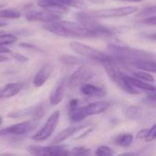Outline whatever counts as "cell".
<instances>
[{
	"label": "cell",
	"mask_w": 156,
	"mask_h": 156,
	"mask_svg": "<svg viewBox=\"0 0 156 156\" xmlns=\"http://www.w3.org/2000/svg\"><path fill=\"white\" fill-rule=\"evenodd\" d=\"M144 140L146 142H152L156 140V123L150 129H145V136Z\"/></svg>",
	"instance_id": "30"
},
{
	"label": "cell",
	"mask_w": 156,
	"mask_h": 156,
	"mask_svg": "<svg viewBox=\"0 0 156 156\" xmlns=\"http://www.w3.org/2000/svg\"><path fill=\"white\" fill-rule=\"evenodd\" d=\"M35 109H36V105L12 112L7 116L9 118H12V119H20V118H24V117H27V116H29V115L32 116L34 112H35Z\"/></svg>",
	"instance_id": "20"
},
{
	"label": "cell",
	"mask_w": 156,
	"mask_h": 156,
	"mask_svg": "<svg viewBox=\"0 0 156 156\" xmlns=\"http://www.w3.org/2000/svg\"><path fill=\"white\" fill-rule=\"evenodd\" d=\"M25 18L29 21V22H43L45 24L48 23H52V22H57L61 20V16L53 14L48 11H35V10H30L27 11L25 14Z\"/></svg>",
	"instance_id": "10"
},
{
	"label": "cell",
	"mask_w": 156,
	"mask_h": 156,
	"mask_svg": "<svg viewBox=\"0 0 156 156\" xmlns=\"http://www.w3.org/2000/svg\"><path fill=\"white\" fill-rule=\"evenodd\" d=\"M46 112H47V107L45 103H40L38 105H36V109L32 115V119L39 122L44 117Z\"/></svg>",
	"instance_id": "26"
},
{
	"label": "cell",
	"mask_w": 156,
	"mask_h": 156,
	"mask_svg": "<svg viewBox=\"0 0 156 156\" xmlns=\"http://www.w3.org/2000/svg\"><path fill=\"white\" fill-rule=\"evenodd\" d=\"M113 150L109 146H100L95 151V156H113Z\"/></svg>",
	"instance_id": "29"
},
{
	"label": "cell",
	"mask_w": 156,
	"mask_h": 156,
	"mask_svg": "<svg viewBox=\"0 0 156 156\" xmlns=\"http://www.w3.org/2000/svg\"><path fill=\"white\" fill-rule=\"evenodd\" d=\"M133 77H134V78H136V79H139V80H141L149 82V83H152V82L154 81V78L149 72L143 71V70L134 72L133 75Z\"/></svg>",
	"instance_id": "28"
},
{
	"label": "cell",
	"mask_w": 156,
	"mask_h": 156,
	"mask_svg": "<svg viewBox=\"0 0 156 156\" xmlns=\"http://www.w3.org/2000/svg\"><path fill=\"white\" fill-rule=\"evenodd\" d=\"M118 1H122V2H129V3H140V2H143L144 0H118Z\"/></svg>",
	"instance_id": "39"
},
{
	"label": "cell",
	"mask_w": 156,
	"mask_h": 156,
	"mask_svg": "<svg viewBox=\"0 0 156 156\" xmlns=\"http://www.w3.org/2000/svg\"><path fill=\"white\" fill-rule=\"evenodd\" d=\"M59 117H60V112L59 111H55L50 114V116L48 118L47 122L45 124L34 134L31 139L36 141V142H44L48 140L55 132L58 123L59 122Z\"/></svg>",
	"instance_id": "7"
},
{
	"label": "cell",
	"mask_w": 156,
	"mask_h": 156,
	"mask_svg": "<svg viewBox=\"0 0 156 156\" xmlns=\"http://www.w3.org/2000/svg\"><path fill=\"white\" fill-rule=\"evenodd\" d=\"M27 151L31 156H68L69 154L68 146L60 144H51L48 146L31 144L27 147Z\"/></svg>",
	"instance_id": "6"
},
{
	"label": "cell",
	"mask_w": 156,
	"mask_h": 156,
	"mask_svg": "<svg viewBox=\"0 0 156 156\" xmlns=\"http://www.w3.org/2000/svg\"><path fill=\"white\" fill-rule=\"evenodd\" d=\"M133 135L131 133H121L113 138V143L121 147H129L133 142Z\"/></svg>",
	"instance_id": "19"
},
{
	"label": "cell",
	"mask_w": 156,
	"mask_h": 156,
	"mask_svg": "<svg viewBox=\"0 0 156 156\" xmlns=\"http://www.w3.org/2000/svg\"><path fill=\"white\" fill-rule=\"evenodd\" d=\"M3 33H5V31H4V30H0V35L3 34Z\"/></svg>",
	"instance_id": "44"
},
{
	"label": "cell",
	"mask_w": 156,
	"mask_h": 156,
	"mask_svg": "<svg viewBox=\"0 0 156 156\" xmlns=\"http://www.w3.org/2000/svg\"><path fill=\"white\" fill-rule=\"evenodd\" d=\"M154 16H156V5L145 6L136 15V17L140 18L141 20H144Z\"/></svg>",
	"instance_id": "22"
},
{
	"label": "cell",
	"mask_w": 156,
	"mask_h": 156,
	"mask_svg": "<svg viewBox=\"0 0 156 156\" xmlns=\"http://www.w3.org/2000/svg\"><path fill=\"white\" fill-rule=\"evenodd\" d=\"M144 37H145L148 40L155 41L156 42V32H154V33H149V34H144Z\"/></svg>",
	"instance_id": "34"
},
{
	"label": "cell",
	"mask_w": 156,
	"mask_h": 156,
	"mask_svg": "<svg viewBox=\"0 0 156 156\" xmlns=\"http://www.w3.org/2000/svg\"><path fill=\"white\" fill-rule=\"evenodd\" d=\"M141 24L147 25V26H156V16L150 17L144 20H141Z\"/></svg>",
	"instance_id": "33"
},
{
	"label": "cell",
	"mask_w": 156,
	"mask_h": 156,
	"mask_svg": "<svg viewBox=\"0 0 156 156\" xmlns=\"http://www.w3.org/2000/svg\"><path fill=\"white\" fill-rule=\"evenodd\" d=\"M90 150L84 146H78L73 148L71 151H69V154L68 156H90Z\"/></svg>",
	"instance_id": "27"
},
{
	"label": "cell",
	"mask_w": 156,
	"mask_h": 156,
	"mask_svg": "<svg viewBox=\"0 0 156 156\" xmlns=\"http://www.w3.org/2000/svg\"><path fill=\"white\" fill-rule=\"evenodd\" d=\"M127 77V80L134 87L136 88L137 90H144L146 92H156V86L149 83V82H146V81H144V80H141L139 79H136L133 76H128L126 75Z\"/></svg>",
	"instance_id": "17"
},
{
	"label": "cell",
	"mask_w": 156,
	"mask_h": 156,
	"mask_svg": "<svg viewBox=\"0 0 156 156\" xmlns=\"http://www.w3.org/2000/svg\"><path fill=\"white\" fill-rule=\"evenodd\" d=\"M4 6H5L4 5H1V4H0V8H2V7H4Z\"/></svg>",
	"instance_id": "45"
},
{
	"label": "cell",
	"mask_w": 156,
	"mask_h": 156,
	"mask_svg": "<svg viewBox=\"0 0 156 156\" xmlns=\"http://www.w3.org/2000/svg\"><path fill=\"white\" fill-rule=\"evenodd\" d=\"M12 58L14 59H16V61L21 62V63H25V62H27L29 60V58L27 56L20 54V53H12Z\"/></svg>",
	"instance_id": "32"
},
{
	"label": "cell",
	"mask_w": 156,
	"mask_h": 156,
	"mask_svg": "<svg viewBox=\"0 0 156 156\" xmlns=\"http://www.w3.org/2000/svg\"><path fill=\"white\" fill-rule=\"evenodd\" d=\"M111 106V103L107 101H98L91 102L86 106H76L69 108V117L71 122H78L89 116L98 115L105 112Z\"/></svg>",
	"instance_id": "3"
},
{
	"label": "cell",
	"mask_w": 156,
	"mask_h": 156,
	"mask_svg": "<svg viewBox=\"0 0 156 156\" xmlns=\"http://www.w3.org/2000/svg\"><path fill=\"white\" fill-rule=\"evenodd\" d=\"M37 5L40 6L43 10L57 14L59 16H62L63 14H66L69 12V8L56 2L53 0H38L37 1Z\"/></svg>",
	"instance_id": "13"
},
{
	"label": "cell",
	"mask_w": 156,
	"mask_h": 156,
	"mask_svg": "<svg viewBox=\"0 0 156 156\" xmlns=\"http://www.w3.org/2000/svg\"><path fill=\"white\" fill-rule=\"evenodd\" d=\"M94 129H95V124H85L72 136V138L74 140H79V139L84 138L88 134H90Z\"/></svg>",
	"instance_id": "24"
},
{
	"label": "cell",
	"mask_w": 156,
	"mask_h": 156,
	"mask_svg": "<svg viewBox=\"0 0 156 156\" xmlns=\"http://www.w3.org/2000/svg\"><path fill=\"white\" fill-rule=\"evenodd\" d=\"M54 70V66L50 63H45L41 68L37 70V72L35 74L32 83L35 88H40L42 87L48 80L50 78Z\"/></svg>",
	"instance_id": "11"
},
{
	"label": "cell",
	"mask_w": 156,
	"mask_h": 156,
	"mask_svg": "<svg viewBox=\"0 0 156 156\" xmlns=\"http://www.w3.org/2000/svg\"><path fill=\"white\" fill-rule=\"evenodd\" d=\"M94 75L95 73L91 69L86 66H80L68 79V88L70 90H74L78 87L80 88L83 84L88 83Z\"/></svg>",
	"instance_id": "8"
},
{
	"label": "cell",
	"mask_w": 156,
	"mask_h": 156,
	"mask_svg": "<svg viewBox=\"0 0 156 156\" xmlns=\"http://www.w3.org/2000/svg\"><path fill=\"white\" fill-rule=\"evenodd\" d=\"M2 122H3V119H2V117H1V115H0V125L2 124Z\"/></svg>",
	"instance_id": "43"
},
{
	"label": "cell",
	"mask_w": 156,
	"mask_h": 156,
	"mask_svg": "<svg viewBox=\"0 0 156 156\" xmlns=\"http://www.w3.org/2000/svg\"><path fill=\"white\" fill-rule=\"evenodd\" d=\"M17 41V37L15 34L10 33H3L0 35V46H8L15 44Z\"/></svg>",
	"instance_id": "25"
},
{
	"label": "cell",
	"mask_w": 156,
	"mask_h": 156,
	"mask_svg": "<svg viewBox=\"0 0 156 156\" xmlns=\"http://www.w3.org/2000/svg\"><path fill=\"white\" fill-rule=\"evenodd\" d=\"M69 46L70 49L73 52H75L76 54H78L85 58H88L90 60L99 62L101 64L112 58V57L110 54L101 51L93 47L80 43L79 41H71L69 44Z\"/></svg>",
	"instance_id": "4"
},
{
	"label": "cell",
	"mask_w": 156,
	"mask_h": 156,
	"mask_svg": "<svg viewBox=\"0 0 156 156\" xmlns=\"http://www.w3.org/2000/svg\"><path fill=\"white\" fill-rule=\"evenodd\" d=\"M24 87L22 82H13L8 83L0 90V99L11 98L18 94Z\"/></svg>",
	"instance_id": "15"
},
{
	"label": "cell",
	"mask_w": 156,
	"mask_h": 156,
	"mask_svg": "<svg viewBox=\"0 0 156 156\" xmlns=\"http://www.w3.org/2000/svg\"><path fill=\"white\" fill-rule=\"evenodd\" d=\"M0 156H16L14 154H1Z\"/></svg>",
	"instance_id": "42"
},
{
	"label": "cell",
	"mask_w": 156,
	"mask_h": 156,
	"mask_svg": "<svg viewBox=\"0 0 156 156\" xmlns=\"http://www.w3.org/2000/svg\"><path fill=\"white\" fill-rule=\"evenodd\" d=\"M59 61L66 65V66H73V65H80V64H83L84 61L82 59H80V58H76L74 56H70V55H62L59 57Z\"/></svg>",
	"instance_id": "23"
},
{
	"label": "cell",
	"mask_w": 156,
	"mask_h": 156,
	"mask_svg": "<svg viewBox=\"0 0 156 156\" xmlns=\"http://www.w3.org/2000/svg\"><path fill=\"white\" fill-rule=\"evenodd\" d=\"M139 70L156 73V60H140L131 64Z\"/></svg>",
	"instance_id": "18"
},
{
	"label": "cell",
	"mask_w": 156,
	"mask_h": 156,
	"mask_svg": "<svg viewBox=\"0 0 156 156\" xmlns=\"http://www.w3.org/2000/svg\"><path fill=\"white\" fill-rule=\"evenodd\" d=\"M66 87H68V79H62L56 84V86L53 88L52 91L49 94L50 105L56 106L62 101L65 95Z\"/></svg>",
	"instance_id": "12"
},
{
	"label": "cell",
	"mask_w": 156,
	"mask_h": 156,
	"mask_svg": "<svg viewBox=\"0 0 156 156\" xmlns=\"http://www.w3.org/2000/svg\"><path fill=\"white\" fill-rule=\"evenodd\" d=\"M148 105L156 108V92H147V96L144 100Z\"/></svg>",
	"instance_id": "31"
},
{
	"label": "cell",
	"mask_w": 156,
	"mask_h": 156,
	"mask_svg": "<svg viewBox=\"0 0 156 156\" xmlns=\"http://www.w3.org/2000/svg\"><path fill=\"white\" fill-rule=\"evenodd\" d=\"M19 46L23 47V48H35V46H33L31 44H28V43H21Z\"/></svg>",
	"instance_id": "37"
},
{
	"label": "cell",
	"mask_w": 156,
	"mask_h": 156,
	"mask_svg": "<svg viewBox=\"0 0 156 156\" xmlns=\"http://www.w3.org/2000/svg\"><path fill=\"white\" fill-rule=\"evenodd\" d=\"M12 53L11 49L5 47V46H0V55H3V54H10Z\"/></svg>",
	"instance_id": "36"
},
{
	"label": "cell",
	"mask_w": 156,
	"mask_h": 156,
	"mask_svg": "<svg viewBox=\"0 0 156 156\" xmlns=\"http://www.w3.org/2000/svg\"><path fill=\"white\" fill-rule=\"evenodd\" d=\"M8 60V58L5 57V56H4V55H0V63H2V62H5V61H7Z\"/></svg>",
	"instance_id": "40"
},
{
	"label": "cell",
	"mask_w": 156,
	"mask_h": 156,
	"mask_svg": "<svg viewBox=\"0 0 156 156\" xmlns=\"http://www.w3.org/2000/svg\"><path fill=\"white\" fill-rule=\"evenodd\" d=\"M21 16V13L14 8L0 9V19H17Z\"/></svg>",
	"instance_id": "21"
},
{
	"label": "cell",
	"mask_w": 156,
	"mask_h": 156,
	"mask_svg": "<svg viewBox=\"0 0 156 156\" xmlns=\"http://www.w3.org/2000/svg\"><path fill=\"white\" fill-rule=\"evenodd\" d=\"M80 89V92L89 98H103L106 95V91L102 88L90 83L83 84Z\"/></svg>",
	"instance_id": "14"
},
{
	"label": "cell",
	"mask_w": 156,
	"mask_h": 156,
	"mask_svg": "<svg viewBox=\"0 0 156 156\" xmlns=\"http://www.w3.org/2000/svg\"><path fill=\"white\" fill-rule=\"evenodd\" d=\"M83 125H79V126H71L68 127L61 132H59L51 141V144H58L61 142H64L65 140L69 139V137H72Z\"/></svg>",
	"instance_id": "16"
},
{
	"label": "cell",
	"mask_w": 156,
	"mask_h": 156,
	"mask_svg": "<svg viewBox=\"0 0 156 156\" xmlns=\"http://www.w3.org/2000/svg\"><path fill=\"white\" fill-rule=\"evenodd\" d=\"M16 33H18V34H20V35H22V36L27 37V36H29L30 34H32L33 31H30V30H28V29L24 28V29H20V30L16 31Z\"/></svg>",
	"instance_id": "35"
},
{
	"label": "cell",
	"mask_w": 156,
	"mask_h": 156,
	"mask_svg": "<svg viewBox=\"0 0 156 156\" xmlns=\"http://www.w3.org/2000/svg\"><path fill=\"white\" fill-rule=\"evenodd\" d=\"M139 11L138 6H123V7H115V8H105V9H98V10H88L85 13L94 18H114V17H123L130 16L132 14H135Z\"/></svg>",
	"instance_id": "5"
},
{
	"label": "cell",
	"mask_w": 156,
	"mask_h": 156,
	"mask_svg": "<svg viewBox=\"0 0 156 156\" xmlns=\"http://www.w3.org/2000/svg\"><path fill=\"white\" fill-rule=\"evenodd\" d=\"M137 154L136 153H124V154H119L117 156H136Z\"/></svg>",
	"instance_id": "38"
},
{
	"label": "cell",
	"mask_w": 156,
	"mask_h": 156,
	"mask_svg": "<svg viewBox=\"0 0 156 156\" xmlns=\"http://www.w3.org/2000/svg\"><path fill=\"white\" fill-rule=\"evenodd\" d=\"M6 26H7V23L6 22L0 20V27H6Z\"/></svg>",
	"instance_id": "41"
},
{
	"label": "cell",
	"mask_w": 156,
	"mask_h": 156,
	"mask_svg": "<svg viewBox=\"0 0 156 156\" xmlns=\"http://www.w3.org/2000/svg\"><path fill=\"white\" fill-rule=\"evenodd\" d=\"M107 48L110 55L120 63L132 64L140 60H156L155 54L144 49L115 44H109Z\"/></svg>",
	"instance_id": "1"
},
{
	"label": "cell",
	"mask_w": 156,
	"mask_h": 156,
	"mask_svg": "<svg viewBox=\"0 0 156 156\" xmlns=\"http://www.w3.org/2000/svg\"><path fill=\"white\" fill-rule=\"evenodd\" d=\"M102 65L111 80H112L121 90L130 94H139L141 92L128 81L126 74L122 71L119 62L116 59L112 58L110 60L103 62Z\"/></svg>",
	"instance_id": "2"
},
{
	"label": "cell",
	"mask_w": 156,
	"mask_h": 156,
	"mask_svg": "<svg viewBox=\"0 0 156 156\" xmlns=\"http://www.w3.org/2000/svg\"><path fill=\"white\" fill-rule=\"evenodd\" d=\"M38 125V121L28 120L15 123L0 131V135H24L34 131Z\"/></svg>",
	"instance_id": "9"
}]
</instances>
